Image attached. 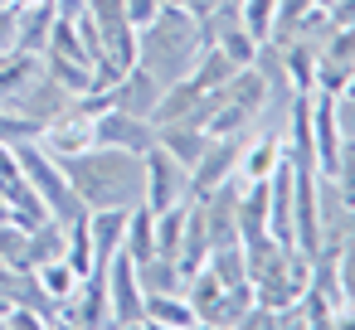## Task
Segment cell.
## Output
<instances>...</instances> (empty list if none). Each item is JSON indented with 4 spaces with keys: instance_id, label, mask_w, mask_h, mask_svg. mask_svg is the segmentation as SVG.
Returning <instances> with one entry per match:
<instances>
[{
    "instance_id": "8",
    "label": "cell",
    "mask_w": 355,
    "mask_h": 330,
    "mask_svg": "<svg viewBox=\"0 0 355 330\" xmlns=\"http://www.w3.org/2000/svg\"><path fill=\"white\" fill-rule=\"evenodd\" d=\"M69 102H73V93H64V88H59V83L44 73V64H40V73H35V78H30V83H25V88H20V93L6 102V107H15L20 117H30V122L49 127V122H54V117H59ZM40 136H44V131H40Z\"/></svg>"
},
{
    "instance_id": "6",
    "label": "cell",
    "mask_w": 355,
    "mask_h": 330,
    "mask_svg": "<svg viewBox=\"0 0 355 330\" xmlns=\"http://www.w3.org/2000/svg\"><path fill=\"white\" fill-rule=\"evenodd\" d=\"M243 141H248V131H234V136H209V141H205L200 161L190 165V199H195V194H205V190H214V185H224L229 175H239Z\"/></svg>"
},
{
    "instance_id": "18",
    "label": "cell",
    "mask_w": 355,
    "mask_h": 330,
    "mask_svg": "<svg viewBox=\"0 0 355 330\" xmlns=\"http://www.w3.org/2000/svg\"><path fill=\"white\" fill-rule=\"evenodd\" d=\"M122 253H127L132 262H141V257L156 253V214H151L146 204H137V209L127 214V243H122Z\"/></svg>"
},
{
    "instance_id": "23",
    "label": "cell",
    "mask_w": 355,
    "mask_h": 330,
    "mask_svg": "<svg viewBox=\"0 0 355 330\" xmlns=\"http://www.w3.org/2000/svg\"><path fill=\"white\" fill-rule=\"evenodd\" d=\"M272 10H277V0H239V20L258 44H268V35H272Z\"/></svg>"
},
{
    "instance_id": "30",
    "label": "cell",
    "mask_w": 355,
    "mask_h": 330,
    "mask_svg": "<svg viewBox=\"0 0 355 330\" xmlns=\"http://www.w3.org/2000/svg\"><path fill=\"white\" fill-rule=\"evenodd\" d=\"M122 6H127V20H132V30H141L161 6H166V0H122Z\"/></svg>"
},
{
    "instance_id": "32",
    "label": "cell",
    "mask_w": 355,
    "mask_h": 330,
    "mask_svg": "<svg viewBox=\"0 0 355 330\" xmlns=\"http://www.w3.org/2000/svg\"><path fill=\"white\" fill-rule=\"evenodd\" d=\"M326 15H331V25H355V0H336Z\"/></svg>"
},
{
    "instance_id": "14",
    "label": "cell",
    "mask_w": 355,
    "mask_h": 330,
    "mask_svg": "<svg viewBox=\"0 0 355 330\" xmlns=\"http://www.w3.org/2000/svg\"><path fill=\"white\" fill-rule=\"evenodd\" d=\"M146 325H156V330H190L200 320H195V306L180 291H151L146 296Z\"/></svg>"
},
{
    "instance_id": "2",
    "label": "cell",
    "mask_w": 355,
    "mask_h": 330,
    "mask_svg": "<svg viewBox=\"0 0 355 330\" xmlns=\"http://www.w3.org/2000/svg\"><path fill=\"white\" fill-rule=\"evenodd\" d=\"M200 54H205V35H200V20L185 6H161L137 30V64L161 83L190 78Z\"/></svg>"
},
{
    "instance_id": "1",
    "label": "cell",
    "mask_w": 355,
    "mask_h": 330,
    "mask_svg": "<svg viewBox=\"0 0 355 330\" xmlns=\"http://www.w3.org/2000/svg\"><path fill=\"white\" fill-rule=\"evenodd\" d=\"M59 165L83 209H137L146 199V161L137 151L88 146V151L59 156Z\"/></svg>"
},
{
    "instance_id": "19",
    "label": "cell",
    "mask_w": 355,
    "mask_h": 330,
    "mask_svg": "<svg viewBox=\"0 0 355 330\" xmlns=\"http://www.w3.org/2000/svg\"><path fill=\"white\" fill-rule=\"evenodd\" d=\"M234 78V64H229V54L224 49H214V44H205V54L195 59V68H190V83L195 88H205V93H214V88H224Z\"/></svg>"
},
{
    "instance_id": "12",
    "label": "cell",
    "mask_w": 355,
    "mask_h": 330,
    "mask_svg": "<svg viewBox=\"0 0 355 330\" xmlns=\"http://www.w3.org/2000/svg\"><path fill=\"white\" fill-rule=\"evenodd\" d=\"M205 141H209V131L195 127V122H156V146L171 161H180V165H195L200 151H205Z\"/></svg>"
},
{
    "instance_id": "9",
    "label": "cell",
    "mask_w": 355,
    "mask_h": 330,
    "mask_svg": "<svg viewBox=\"0 0 355 330\" xmlns=\"http://www.w3.org/2000/svg\"><path fill=\"white\" fill-rule=\"evenodd\" d=\"M306 107H311V146H316V170L331 175L336 156H340V122H336V93H321L311 88L306 93Z\"/></svg>"
},
{
    "instance_id": "20",
    "label": "cell",
    "mask_w": 355,
    "mask_h": 330,
    "mask_svg": "<svg viewBox=\"0 0 355 330\" xmlns=\"http://www.w3.org/2000/svg\"><path fill=\"white\" fill-rule=\"evenodd\" d=\"M205 267L224 282V286H239V282H248V262H243V243H219V248H209V257H205Z\"/></svg>"
},
{
    "instance_id": "17",
    "label": "cell",
    "mask_w": 355,
    "mask_h": 330,
    "mask_svg": "<svg viewBox=\"0 0 355 330\" xmlns=\"http://www.w3.org/2000/svg\"><path fill=\"white\" fill-rule=\"evenodd\" d=\"M137 267V282H141V291L151 296V291H180V267H175V257H166V253H151V257H141V262H132Z\"/></svg>"
},
{
    "instance_id": "26",
    "label": "cell",
    "mask_w": 355,
    "mask_h": 330,
    "mask_svg": "<svg viewBox=\"0 0 355 330\" xmlns=\"http://www.w3.org/2000/svg\"><path fill=\"white\" fill-rule=\"evenodd\" d=\"M25 238H30V228H20L15 219H6V223H0V262L25 267Z\"/></svg>"
},
{
    "instance_id": "11",
    "label": "cell",
    "mask_w": 355,
    "mask_h": 330,
    "mask_svg": "<svg viewBox=\"0 0 355 330\" xmlns=\"http://www.w3.org/2000/svg\"><path fill=\"white\" fill-rule=\"evenodd\" d=\"M127 214L132 209H88V233H93V267H107L122 243H127Z\"/></svg>"
},
{
    "instance_id": "7",
    "label": "cell",
    "mask_w": 355,
    "mask_h": 330,
    "mask_svg": "<svg viewBox=\"0 0 355 330\" xmlns=\"http://www.w3.org/2000/svg\"><path fill=\"white\" fill-rule=\"evenodd\" d=\"M93 146H117V151L146 156V151L156 146V122L132 117V112H122V107H103V112L93 117Z\"/></svg>"
},
{
    "instance_id": "25",
    "label": "cell",
    "mask_w": 355,
    "mask_h": 330,
    "mask_svg": "<svg viewBox=\"0 0 355 330\" xmlns=\"http://www.w3.org/2000/svg\"><path fill=\"white\" fill-rule=\"evenodd\" d=\"M40 122H30V117H20L15 107H6L0 102V146H20V141H40Z\"/></svg>"
},
{
    "instance_id": "4",
    "label": "cell",
    "mask_w": 355,
    "mask_h": 330,
    "mask_svg": "<svg viewBox=\"0 0 355 330\" xmlns=\"http://www.w3.org/2000/svg\"><path fill=\"white\" fill-rule=\"evenodd\" d=\"M107 315L122 330H146V291L137 282V267L127 253L107 262Z\"/></svg>"
},
{
    "instance_id": "33",
    "label": "cell",
    "mask_w": 355,
    "mask_h": 330,
    "mask_svg": "<svg viewBox=\"0 0 355 330\" xmlns=\"http://www.w3.org/2000/svg\"><path fill=\"white\" fill-rule=\"evenodd\" d=\"M20 6H44V0H15V10H20Z\"/></svg>"
},
{
    "instance_id": "34",
    "label": "cell",
    "mask_w": 355,
    "mask_h": 330,
    "mask_svg": "<svg viewBox=\"0 0 355 330\" xmlns=\"http://www.w3.org/2000/svg\"><path fill=\"white\" fill-rule=\"evenodd\" d=\"M316 6H321V10H331V6H336V0H316Z\"/></svg>"
},
{
    "instance_id": "35",
    "label": "cell",
    "mask_w": 355,
    "mask_h": 330,
    "mask_svg": "<svg viewBox=\"0 0 355 330\" xmlns=\"http://www.w3.org/2000/svg\"><path fill=\"white\" fill-rule=\"evenodd\" d=\"M0 6H15V0H0Z\"/></svg>"
},
{
    "instance_id": "15",
    "label": "cell",
    "mask_w": 355,
    "mask_h": 330,
    "mask_svg": "<svg viewBox=\"0 0 355 330\" xmlns=\"http://www.w3.org/2000/svg\"><path fill=\"white\" fill-rule=\"evenodd\" d=\"M253 306V286L248 282H239V286H224L205 311H200V325H214V330H224V325H239L243 320V311Z\"/></svg>"
},
{
    "instance_id": "21",
    "label": "cell",
    "mask_w": 355,
    "mask_h": 330,
    "mask_svg": "<svg viewBox=\"0 0 355 330\" xmlns=\"http://www.w3.org/2000/svg\"><path fill=\"white\" fill-rule=\"evenodd\" d=\"M282 64H287V78L297 93H311L316 88V49L306 44H282Z\"/></svg>"
},
{
    "instance_id": "24",
    "label": "cell",
    "mask_w": 355,
    "mask_h": 330,
    "mask_svg": "<svg viewBox=\"0 0 355 330\" xmlns=\"http://www.w3.org/2000/svg\"><path fill=\"white\" fill-rule=\"evenodd\" d=\"M35 272H40V282H44V291H49L54 301L73 296V291H78V282H83V277H78L64 257H54V262H44V267H35Z\"/></svg>"
},
{
    "instance_id": "13",
    "label": "cell",
    "mask_w": 355,
    "mask_h": 330,
    "mask_svg": "<svg viewBox=\"0 0 355 330\" xmlns=\"http://www.w3.org/2000/svg\"><path fill=\"white\" fill-rule=\"evenodd\" d=\"M54 20H59L54 0H44V6H20V10H15V49H25V54H44Z\"/></svg>"
},
{
    "instance_id": "3",
    "label": "cell",
    "mask_w": 355,
    "mask_h": 330,
    "mask_svg": "<svg viewBox=\"0 0 355 330\" xmlns=\"http://www.w3.org/2000/svg\"><path fill=\"white\" fill-rule=\"evenodd\" d=\"M10 151H15V161H20V170H25L30 190L44 199V209H49L59 223H69L83 204H78V194H73V185H69V175H64L59 156H54V151H44L40 141H20V146H10Z\"/></svg>"
},
{
    "instance_id": "22",
    "label": "cell",
    "mask_w": 355,
    "mask_h": 330,
    "mask_svg": "<svg viewBox=\"0 0 355 330\" xmlns=\"http://www.w3.org/2000/svg\"><path fill=\"white\" fill-rule=\"evenodd\" d=\"M306 10H316V0H277V10H272V35L268 44H287L292 30L306 20Z\"/></svg>"
},
{
    "instance_id": "27",
    "label": "cell",
    "mask_w": 355,
    "mask_h": 330,
    "mask_svg": "<svg viewBox=\"0 0 355 330\" xmlns=\"http://www.w3.org/2000/svg\"><path fill=\"white\" fill-rule=\"evenodd\" d=\"M331 180H336V190L355 204V141H340V156H336V165H331Z\"/></svg>"
},
{
    "instance_id": "36",
    "label": "cell",
    "mask_w": 355,
    "mask_h": 330,
    "mask_svg": "<svg viewBox=\"0 0 355 330\" xmlns=\"http://www.w3.org/2000/svg\"><path fill=\"white\" fill-rule=\"evenodd\" d=\"M166 6H180V0H166Z\"/></svg>"
},
{
    "instance_id": "16",
    "label": "cell",
    "mask_w": 355,
    "mask_h": 330,
    "mask_svg": "<svg viewBox=\"0 0 355 330\" xmlns=\"http://www.w3.org/2000/svg\"><path fill=\"white\" fill-rule=\"evenodd\" d=\"M54 257H64V223L49 214V219L35 223L30 238H25V267H44V262H54Z\"/></svg>"
},
{
    "instance_id": "28",
    "label": "cell",
    "mask_w": 355,
    "mask_h": 330,
    "mask_svg": "<svg viewBox=\"0 0 355 330\" xmlns=\"http://www.w3.org/2000/svg\"><path fill=\"white\" fill-rule=\"evenodd\" d=\"M336 282H340V301L355 306V248H336Z\"/></svg>"
},
{
    "instance_id": "10",
    "label": "cell",
    "mask_w": 355,
    "mask_h": 330,
    "mask_svg": "<svg viewBox=\"0 0 355 330\" xmlns=\"http://www.w3.org/2000/svg\"><path fill=\"white\" fill-rule=\"evenodd\" d=\"M161 78H151L141 64H132L112 88H107V102L112 107H122V112H132V117H146L151 122V112H156V102H161Z\"/></svg>"
},
{
    "instance_id": "5",
    "label": "cell",
    "mask_w": 355,
    "mask_h": 330,
    "mask_svg": "<svg viewBox=\"0 0 355 330\" xmlns=\"http://www.w3.org/2000/svg\"><path fill=\"white\" fill-rule=\"evenodd\" d=\"M141 161H146V199H141V204H146L151 214H161V209L190 199V165L171 161L161 146H151Z\"/></svg>"
},
{
    "instance_id": "29",
    "label": "cell",
    "mask_w": 355,
    "mask_h": 330,
    "mask_svg": "<svg viewBox=\"0 0 355 330\" xmlns=\"http://www.w3.org/2000/svg\"><path fill=\"white\" fill-rule=\"evenodd\" d=\"M336 122H340V136L355 141V83L336 93Z\"/></svg>"
},
{
    "instance_id": "31",
    "label": "cell",
    "mask_w": 355,
    "mask_h": 330,
    "mask_svg": "<svg viewBox=\"0 0 355 330\" xmlns=\"http://www.w3.org/2000/svg\"><path fill=\"white\" fill-rule=\"evenodd\" d=\"M15 49V6H0V54Z\"/></svg>"
}]
</instances>
